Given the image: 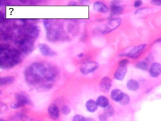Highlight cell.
Segmentation results:
<instances>
[{"mask_svg":"<svg viewBox=\"0 0 161 121\" xmlns=\"http://www.w3.org/2000/svg\"><path fill=\"white\" fill-rule=\"evenodd\" d=\"M83 55H84L83 53H80L78 55H77V57L79 58H82L83 57Z\"/></svg>","mask_w":161,"mask_h":121,"instance_id":"cell-32","label":"cell"},{"mask_svg":"<svg viewBox=\"0 0 161 121\" xmlns=\"http://www.w3.org/2000/svg\"><path fill=\"white\" fill-rule=\"evenodd\" d=\"M69 5H70L71 6H77V3L75 2H70V3L69 4Z\"/></svg>","mask_w":161,"mask_h":121,"instance_id":"cell-31","label":"cell"},{"mask_svg":"<svg viewBox=\"0 0 161 121\" xmlns=\"http://www.w3.org/2000/svg\"><path fill=\"white\" fill-rule=\"evenodd\" d=\"M124 93L118 89L113 90L111 92V97L113 101L119 102L122 100Z\"/></svg>","mask_w":161,"mask_h":121,"instance_id":"cell-15","label":"cell"},{"mask_svg":"<svg viewBox=\"0 0 161 121\" xmlns=\"http://www.w3.org/2000/svg\"><path fill=\"white\" fill-rule=\"evenodd\" d=\"M104 114L107 117L112 116L114 115V110L113 106L110 104H109L107 106L104 108Z\"/></svg>","mask_w":161,"mask_h":121,"instance_id":"cell-21","label":"cell"},{"mask_svg":"<svg viewBox=\"0 0 161 121\" xmlns=\"http://www.w3.org/2000/svg\"><path fill=\"white\" fill-rule=\"evenodd\" d=\"M99 68V64L95 61H89L83 64L80 68V72L83 75H87L94 72Z\"/></svg>","mask_w":161,"mask_h":121,"instance_id":"cell-6","label":"cell"},{"mask_svg":"<svg viewBox=\"0 0 161 121\" xmlns=\"http://www.w3.org/2000/svg\"><path fill=\"white\" fill-rule=\"evenodd\" d=\"M129 60L127 59H123L119 62V66H127L129 63Z\"/></svg>","mask_w":161,"mask_h":121,"instance_id":"cell-26","label":"cell"},{"mask_svg":"<svg viewBox=\"0 0 161 121\" xmlns=\"http://www.w3.org/2000/svg\"><path fill=\"white\" fill-rule=\"evenodd\" d=\"M127 86L128 90L132 91H135L138 90L140 88V84L137 81L131 79L128 81Z\"/></svg>","mask_w":161,"mask_h":121,"instance_id":"cell-18","label":"cell"},{"mask_svg":"<svg viewBox=\"0 0 161 121\" xmlns=\"http://www.w3.org/2000/svg\"><path fill=\"white\" fill-rule=\"evenodd\" d=\"M130 101L129 96L127 94L124 93L122 100L119 102L122 105H125L129 103Z\"/></svg>","mask_w":161,"mask_h":121,"instance_id":"cell-23","label":"cell"},{"mask_svg":"<svg viewBox=\"0 0 161 121\" xmlns=\"http://www.w3.org/2000/svg\"><path fill=\"white\" fill-rule=\"evenodd\" d=\"M143 2L141 1H135L134 6L135 7H140L142 4Z\"/></svg>","mask_w":161,"mask_h":121,"instance_id":"cell-28","label":"cell"},{"mask_svg":"<svg viewBox=\"0 0 161 121\" xmlns=\"http://www.w3.org/2000/svg\"><path fill=\"white\" fill-rule=\"evenodd\" d=\"M22 60V54L18 49L9 45H1L0 49V67L11 69L18 65Z\"/></svg>","mask_w":161,"mask_h":121,"instance_id":"cell-2","label":"cell"},{"mask_svg":"<svg viewBox=\"0 0 161 121\" xmlns=\"http://www.w3.org/2000/svg\"><path fill=\"white\" fill-rule=\"evenodd\" d=\"M93 7L95 11L101 13H106L109 11V9L107 6L103 2L99 1L95 2L94 3Z\"/></svg>","mask_w":161,"mask_h":121,"instance_id":"cell-14","label":"cell"},{"mask_svg":"<svg viewBox=\"0 0 161 121\" xmlns=\"http://www.w3.org/2000/svg\"><path fill=\"white\" fill-rule=\"evenodd\" d=\"M38 47L40 52L43 56L46 57H53L57 55V53L46 44H40L38 45Z\"/></svg>","mask_w":161,"mask_h":121,"instance_id":"cell-8","label":"cell"},{"mask_svg":"<svg viewBox=\"0 0 161 121\" xmlns=\"http://www.w3.org/2000/svg\"><path fill=\"white\" fill-rule=\"evenodd\" d=\"M0 121H5L3 120V119H1V120H0Z\"/></svg>","mask_w":161,"mask_h":121,"instance_id":"cell-33","label":"cell"},{"mask_svg":"<svg viewBox=\"0 0 161 121\" xmlns=\"http://www.w3.org/2000/svg\"><path fill=\"white\" fill-rule=\"evenodd\" d=\"M43 23L48 40L50 42H55L61 39L63 35V31L61 24L57 21L50 20H45Z\"/></svg>","mask_w":161,"mask_h":121,"instance_id":"cell-3","label":"cell"},{"mask_svg":"<svg viewBox=\"0 0 161 121\" xmlns=\"http://www.w3.org/2000/svg\"><path fill=\"white\" fill-rule=\"evenodd\" d=\"M127 72V66H119L114 74V78L117 80H123Z\"/></svg>","mask_w":161,"mask_h":121,"instance_id":"cell-13","label":"cell"},{"mask_svg":"<svg viewBox=\"0 0 161 121\" xmlns=\"http://www.w3.org/2000/svg\"><path fill=\"white\" fill-rule=\"evenodd\" d=\"M112 81L108 77H104L102 79L100 84V90L104 92H109L111 87Z\"/></svg>","mask_w":161,"mask_h":121,"instance_id":"cell-10","label":"cell"},{"mask_svg":"<svg viewBox=\"0 0 161 121\" xmlns=\"http://www.w3.org/2000/svg\"><path fill=\"white\" fill-rule=\"evenodd\" d=\"M86 106L87 110L91 113L96 111L98 107L96 102L92 100H90L87 101L86 103Z\"/></svg>","mask_w":161,"mask_h":121,"instance_id":"cell-16","label":"cell"},{"mask_svg":"<svg viewBox=\"0 0 161 121\" xmlns=\"http://www.w3.org/2000/svg\"><path fill=\"white\" fill-rule=\"evenodd\" d=\"M86 121H95V120L92 118H86Z\"/></svg>","mask_w":161,"mask_h":121,"instance_id":"cell-30","label":"cell"},{"mask_svg":"<svg viewBox=\"0 0 161 121\" xmlns=\"http://www.w3.org/2000/svg\"><path fill=\"white\" fill-rule=\"evenodd\" d=\"M96 102L98 106L104 108L106 107L109 104V100L107 98L102 95L99 96Z\"/></svg>","mask_w":161,"mask_h":121,"instance_id":"cell-17","label":"cell"},{"mask_svg":"<svg viewBox=\"0 0 161 121\" xmlns=\"http://www.w3.org/2000/svg\"><path fill=\"white\" fill-rule=\"evenodd\" d=\"M73 121H86V118L80 115H77L73 117Z\"/></svg>","mask_w":161,"mask_h":121,"instance_id":"cell-25","label":"cell"},{"mask_svg":"<svg viewBox=\"0 0 161 121\" xmlns=\"http://www.w3.org/2000/svg\"><path fill=\"white\" fill-rule=\"evenodd\" d=\"M59 73V69L55 65L48 63L38 62L27 67L24 71V75L26 81L31 85L42 83L44 84L46 83L48 87L50 84L47 83L55 80Z\"/></svg>","mask_w":161,"mask_h":121,"instance_id":"cell-1","label":"cell"},{"mask_svg":"<svg viewBox=\"0 0 161 121\" xmlns=\"http://www.w3.org/2000/svg\"><path fill=\"white\" fill-rule=\"evenodd\" d=\"M35 41L34 40L25 36H19L15 41V45L22 53L28 55L33 51Z\"/></svg>","mask_w":161,"mask_h":121,"instance_id":"cell-4","label":"cell"},{"mask_svg":"<svg viewBox=\"0 0 161 121\" xmlns=\"http://www.w3.org/2000/svg\"><path fill=\"white\" fill-rule=\"evenodd\" d=\"M151 3L155 6H161V0H154L151 1Z\"/></svg>","mask_w":161,"mask_h":121,"instance_id":"cell-29","label":"cell"},{"mask_svg":"<svg viewBox=\"0 0 161 121\" xmlns=\"http://www.w3.org/2000/svg\"><path fill=\"white\" fill-rule=\"evenodd\" d=\"M121 19L119 18H115L109 21L107 24L105 29L102 32L103 34H108L117 29L121 24Z\"/></svg>","mask_w":161,"mask_h":121,"instance_id":"cell-7","label":"cell"},{"mask_svg":"<svg viewBox=\"0 0 161 121\" xmlns=\"http://www.w3.org/2000/svg\"><path fill=\"white\" fill-rule=\"evenodd\" d=\"M15 81L14 77L11 76L1 77L0 78V85L1 86L11 84Z\"/></svg>","mask_w":161,"mask_h":121,"instance_id":"cell-20","label":"cell"},{"mask_svg":"<svg viewBox=\"0 0 161 121\" xmlns=\"http://www.w3.org/2000/svg\"><path fill=\"white\" fill-rule=\"evenodd\" d=\"M146 44L139 45L134 48L129 52L126 54L125 55L127 57L131 58H137L140 56V54L144 51V50L146 48Z\"/></svg>","mask_w":161,"mask_h":121,"instance_id":"cell-9","label":"cell"},{"mask_svg":"<svg viewBox=\"0 0 161 121\" xmlns=\"http://www.w3.org/2000/svg\"><path fill=\"white\" fill-rule=\"evenodd\" d=\"M136 67L142 70H147L148 68V65L146 62L140 61L136 64Z\"/></svg>","mask_w":161,"mask_h":121,"instance_id":"cell-22","label":"cell"},{"mask_svg":"<svg viewBox=\"0 0 161 121\" xmlns=\"http://www.w3.org/2000/svg\"><path fill=\"white\" fill-rule=\"evenodd\" d=\"M124 10L123 8L120 6L113 4L110 6V11L112 15H118L121 14Z\"/></svg>","mask_w":161,"mask_h":121,"instance_id":"cell-19","label":"cell"},{"mask_svg":"<svg viewBox=\"0 0 161 121\" xmlns=\"http://www.w3.org/2000/svg\"><path fill=\"white\" fill-rule=\"evenodd\" d=\"M161 74V65L158 63H154L152 64L149 69L151 76L155 78Z\"/></svg>","mask_w":161,"mask_h":121,"instance_id":"cell-12","label":"cell"},{"mask_svg":"<svg viewBox=\"0 0 161 121\" xmlns=\"http://www.w3.org/2000/svg\"><path fill=\"white\" fill-rule=\"evenodd\" d=\"M62 112L64 115H67L69 114L71 112V109L70 107L68 105H64L63 106L61 109Z\"/></svg>","mask_w":161,"mask_h":121,"instance_id":"cell-24","label":"cell"},{"mask_svg":"<svg viewBox=\"0 0 161 121\" xmlns=\"http://www.w3.org/2000/svg\"><path fill=\"white\" fill-rule=\"evenodd\" d=\"M49 115L53 120H56L59 118V110L55 104H52L48 108Z\"/></svg>","mask_w":161,"mask_h":121,"instance_id":"cell-11","label":"cell"},{"mask_svg":"<svg viewBox=\"0 0 161 121\" xmlns=\"http://www.w3.org/2000/svg\"><path fill=\"white\" fill-rule=\"evenodd\" d=\"M15 98L16 102L11 105V107L14 109H17L24 105H29L31 103L29 96L24 92H18L15 95Z\"/></svg>","mask_w":161,"mask_h":121,"instance_id":"cell-5","label":"cell"},{"mask_svg":"<svg viewBox=\"0 0 161 121\" xmlns=\"http://www.w3.org/2000/svg\"><path fill=\"white\" fill-rule=\"evenodd\" d=\"M106 115L105 114H100L99 116V121H107V118Z\"/></svg>","mask_w":161,"mask_h":121,"instance_id":"cell-27","label":"cell"}]
</instances>
